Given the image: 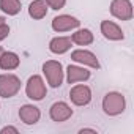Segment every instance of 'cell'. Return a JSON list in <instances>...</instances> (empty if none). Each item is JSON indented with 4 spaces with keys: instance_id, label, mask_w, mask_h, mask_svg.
Here are the masks:
<instances>
[{
    "instance_id": "1",
    "label": "cell",
    "mask_w": 134,
    "mask_h": 134,
    "mask_svg": "<svg viewBox=\"0 0 134 134\" xmlns=\"http://www.w3.org/2000/svg\"><path fill=\"white\" fill-rule=\"evenodd\" d=\"M125 106H126L125 96L121 93H117V92L107 93L104 96V99H103V110L107 115H118V114H121L125 110Z\"/></svg>"
},
{
    "instance_id": "2",
    "label": "cell",
    "mask_w": 134,
    "mask_h": 134,
    "mask_svg": "<svg viewBox=\"0 0 134 134\" xmlns=\"http://www.w3.org/2000/svg\"><path fill=\"white\" fill-rule=\"evenodd\" d=\"M43 73L49 82L51 87L57 88L62 85L63 82V68H62V63L55 62V60H47L43 65Z\"/></svg>"
},
{
    "instance_id": "3",
    "label": "cell",
    "mask_w": 134,
    "mask_h": 134,
    "mask_svg": "<svg viewBox=\"0 0 134 134\" xmlns=\"http://www.w3.org/2000/svg\"><path fill=\"white\" fill-rule=\"evenodd\" d=\"M21 90V81L14 74H0V96L11 98Z\"/></svg>"
},
{
    "instance_id": "4",
    "label": "cell",
    "mask_w": 134,
    "mask_h": 134,
    "mask_svg": "<svg viewBox=\"0 0 134 134\" xmlns=\"http://www.w3.org/2000/svg\"><path fill=\"white\" fill-rule=\"evenodd\" d=\"M25 93L30 99L33 101H41L44 96H46V85L41 79V76H32L29 81H27V85H25Z\"/></svg>"
},
{
    "instance_id": "5",
    "label": "cell",
    "mask_w": 134,
    "mask_h": 134,
    "mask_svg": "<svg viewBox=\"0 0 134 134\" xmlns=\"http://www.w3.org/2000/svg\"><path fill=\"white\" fill-rule=\"evenodd\" d=\"M110 14L120 21H129L132 18V5L129 0H112Z\"/></svg>"
},
{
    "instance_id": "6",
    "label": "cell",
    "mask_w": 134,
    "mask_h": 134,
    "mask_svg": "<svg viewBox=\"0 0 134 134\" xmlns=\"http://www.w3.org/2000/svg\"><path fill=\"white\" fill-rule=\"evenodd\" d=\"M70 98L76 106H87L92 101V90L87 85H74L70 90Z\"/></svg>"
},
{
    "instance_id": "7",
    "label": "cell",
    "mask_w": 134,
    "mask_h": 134,
    "mask_svg": "<svg viewBox=\"0 0 134 134\" xmlns=\"http://www.w3.org/2000/svg\"><path fill=\"white\" fill-rule=\"evenodd\" d=\"M79 24H81L79 19L68 16V14H62V16H57L52 19V29L55 32H68L71 29H77Z\"/></svg>"
},
{
    "instance_id": "8",
    "label": "cell",
    "mask_w": 134,
    "mask_h": 134,
    "mask_svg": "<svg viewBox=\"0 0 134 134\" xmlns=\"http://www.w3.org/2000/svg\"><path fill=\"white\" fill-rule=\"evenodd\" d=\"M49 115L54 121H66L71 115H73V109L63 103V101H58V103H54L51 106V110H49Z\"/></svg>"
},
{
    "instance_id": "9",
    "label": "cell",
    "mask_w": 134,
    "mask_h": 134,
    "mask_svg": "<svg viewBox=\"0 0 134 134\" xmlns=\"http://www.w3.org/2000/svg\"><path fill=\"white\" fill-rule=\"evenodd\" d=\"M71 60L77 62V63H82V65H87V66H92V68H99V62L96 58V55L90 51H84V49H77V51H73L71 52Z\"/></svg>"
},
{
    "instance_id": "10",
    "label": "cell",
    "mask_w": 134,
    "mask_h": 134,
    "mask_svg": "<svg viewBox=\"0 0 134 134\" xmlns=\"http://www.w3.org/2000/svg\"><path fill=\"white\" fill-rule=\"evenodd\" d=\"M101 33L104 35V38H107L110 41H120L125 38L121 29L112 21H103L101 22Z\"/></svg>"
},
{
    "instance_id": "11",
    "label": "cell",
    "mask_w": 134,
    "mask_h": 134,
    "mask_svg": "<svg viewBox=\"0 0 134 134\" xmlns=\"http://www.w3.org/2000/svg\"><path fill=\"white\" fill-rule=\"evenodd\" d=\"M41 117V112L36 106L32 104H25L19 109V118L25 123V125H35Z\"/></svg>"
},
{
    "instance_id": "12",
    "label": "cell",
    "mask_w": 134,
    "mask_h": 134,
    "mask_svg": "<svg viewBox=\"0 0 134 134\" xmlns=\"http://www.w3.org/2000/svg\"><path fill=\"white\" fill-rule=\"evenodd\" d=\"M88 77H90V71H87L85 68H81V66H76V65H70L66 68V79H68L70 84L87 81Z\"/></svg>"
},
{
    "instance_id": "13",
    "label": "cell",
    "mask_w": 134,
    "mask_h": 134,
    "mask_svg": "<svg viewBox=\"0 0 134 134\" xmlns=\"http://www.w3.org/2000/svg\"><path fill=\"white\" fill-rule=\"evenodd\" d=\"M71 38L68 36H57V38H52L51 43H49V51L52 54H65L71 47Z\"/></svg>"
},
{
    "instance_id": "14",
    "label": "cell",
    "mask_w": 134,
    "mask_h": 134,
    "mask_svg": "<svg viewBox=\"0 0 134 134\" xmlns=\"http://www.w3.org/2000/svg\"><path fill=\"white\" fill-rule=\"evenodd\" d=\"M19 63H21V58L14 52H2V55H0V68L5 71L16 70Z\"/></svg>"
},
{
    "instance_id": "15",
    "label": "cell",
    "mask_w": 134,
    "mask_h": 134,
    "mask_svg": "<svg viewBox=\"0 0 134 134\" xmlns=\"http://www.w3.org/2000/svg\"><path fill=\"white\" fill-rule=\"evenodd\" d=\"M29 14L33 19H43L47 14V3L46 0H33L29 7Z\"/></svg>"
},
{
    "instance_id": "16",
    "label": "cell",
    "mask_w": 134,
    "mask_h": 134,
    "mask_svg": "<svg viewBox=\"0 0 134 134\" xmlns=\"http://www.w3.org/2000/svg\"><path fill=\"white\" fill-rule=\"evenodd\" d=\"M71 41L76 43V44H79V46H88V44L93 43V33H92L88 29L77 30L76 33H73Z\"/></svg>"
},
{
    "instance_id": "17",
    "label": "cell",
    "mask_w": 134,
    "mask_h": 134,
    "mask_svg": "<svg viewBox=\"0 0 134 134\" xmlns=\"http://www.w3.org/2000/svg\"><path fill=\"white\" fill-rule=\"evenodd\" d=\"M0 10L8 16H16L21 11V0H0Z\"/></svg>"
},
{
    "instance_id": "18",
    "label": "cell",
    "mask_w": 134,
    "mask_h": 134,
    "mask_svg": "<svg viewBox=\"0 0 134 134\" xmlns=\"http://www.w3.org/2000/svg\"><path fill=\"white\" fill-rule=\"evenodd\" d=\"M47 7H51L52 10H62L66 3V0H46Z\"/></svg>"
},
{
    "instance_id": "19",
    "label": "cell",
    "mask_w": 134,
    "mask_h": 134,
    "mask_svg": "<svg viewBox=\"0 0 134 134\" xmlns=\"http://www.w3.org/2000/svg\"><path fill=\"white\" fill-rule=\"evenodd\" d=\"M8 35H10V27H8L5 22L0 24V41H3Z\"/></svg>"
},
{
    "instance_id": "20",
    "label": "cell",
    "mask_w": 134,
    "mask_h": 134,
    "mask_svg": "<svg viewBox=\"0 0 134 134\" xmlns=\"http://www.w3.org/2000/svg\"><path fill=\"white\" fill-rule=\"evenodd\" d=\"M0 132H2V134H7V132H14V134H18V129H16V128H13V126H5Z\"/></svg>"
},
{
    "instance_id": "21",
    "label": "cell",
    "mask_w": 134,
    "mask_h": 134,
    "mask_svg": "<svg viewBox=\"0 0 134 134\" xmlns=\"http://www.w3.org/2000/svg\"><path fill=\"white\" fill-rule=\"evenodd\" d=\"M3 22H5V19H3L2 16H0V24H3Z\"/></svg>"
},
{
    "instance_id": "22",
    "label": "cell",
    "mask_w": 134,
    "mask_h": 134,
    "mask_svg": "<svg viewBox=\"0 0 134 134\" xmlns=\"http://www.w3.org/2000/svg\"><path fill=\"white\" fill-rule=\"evenodd\" d=\"M2 52H3V49H2V46H0V55H2Z\"/></svg>"
}]
</instances>
